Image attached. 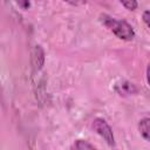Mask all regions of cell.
Returning a JSON list of instances; mask_svg holds the SVG:
<instances>
[{"label": "cell", "instance_id": "obj_1", "mask_svg": "<svg viewBox=\"0 0 150 150\" xmlns=\"http://www.w3.org/2000/svg\"><path fill=\"white\" fill-rule=\"evenodd\" d=\"M100 21L108 30H110L120 40L131 41L136 35L132 26L128 23L125 20H118L108 14H101Z\"/></svg>", "mask_w": 150, "mask_h": 150}, {"label": "cell", "instance_id": "obj_2", "mask_svg": "<svg viewBox=\"0 0 150 150\" xmlns=\"http://www.w3.org/2000/svg\"><path fill=\"white\" fill-rule=\"evenodd\" d=\"M91 128L98 136H101L105 141V143L109 146L111 148L115 146V137H114L112 129L104 118H101V117L94 118L91 122Z\"/></svg>", "mask_w": 150, "mask_h": 150}, {"label": "cell", "instance_id": "obj_3", "mask_svg": "<svg viewBox=\"0 0 150 150\" xmlns=\"http://www.w3.org/2000/svg\"><path fill=\"white\" fill-rule=\"evenodd\" d=\"M115 91L121 96H129V95L136 94L137 88L135 87L134 83H131L127 80H122L115 84Z\"/></svg>", "mask_w": 150, "mask_h": 150}, {"label": "cell", "instance_id": "obj_4", "mask_svg": "<svg viewBox=\"0 0 150 150\" xmlns=\"http://www.w3.org/2000/svg\"><path fill=\"white\" fill-rule=\"evenodd\" d=\"M33 64L35 67V69H41V67L45 63V52L41 48V46H35L34 52H33Z\"/></svg>", "mask_w": 150, "mask_h": 150}, {"label": "cell", "instance_id": "obj_5", "mask_svg": "<svg viewBox=\"0 0 150 150\" xmlns=\"http://www.w3.org/2000/svg\"><path fill=\"white\" fill-rule=\"evenodd\" d=\"M138 131L145 141L150 142V117H143L139 120Z\"/></svg>", "mask_w": 150, "mask_h": 150}, {"label": "cell", "instance_id": "obj_6", "mask_svg": "<svg viewBox=\"0 0 150 150\" xmlns=\"http://www.w3.org/2000/svg\"><path fill=\"white\" fill-rule=\"evenodd\" d=\"M69 149L70 150H94V149H96V146L86 139H76L73 142V144L69 146Z\"/></svg>", "mask_w": 150, "mask_h": 150}, {"label": "cell", "instance_id": "obj_7", "mask_svg": "<svg viewBox=\"0 0 150 150\" xmlns=\"http://www.w3.org/2000/svg\"><path fill=\"white\" fill-rule=\"evenodd\" d=\"M120 2L123 5V7H125L128 11L132 12V11H136L137 7H138V2L137 0H120Z\"/></svg>", "mask_w": 150, "mask_h": 150}, {"label": "cell", "instance_id": "obj_8", "mask_svg": "<svg viewBox=\"0 0 150 150\" xmlns=\"http://www.w3.org/2000/svg\"><path fill=\"white\" fill-rule=\"evenodd\" d=\"M15 2L22 11H27L30 7V0H15Z\"/></svg>", "mask_w": 150, "mask_h": 150}, {"label": "cell", "instance_id": "obj_9", "mask_svg": "<svg viewBox=\"0 0 150 150\" xmlns=\"http://www.w3.org/2000/svg\"><path fill=\"white\" fill-rule=\"evenodd\" d=\"M142 20H143V22L150 28V9H146V11L143 12V14H142Z\"/></svg>", "mask_w": 150, "mask_h": 150}, {"label": "cell", "instance_id": "obj_10", "mask_svg": "<svg viewBox=\"0 0 150 150\" xmlns=\"http://www.w3.org/2000/svg\"><path fill=\"white\" fill-rule=\"evenodd\" d=\"M64 2H68L73 6H81V5H84L87 2V0H63Z\"/></svg>", "mask_w": 150, "mask_h": 150}, {"label": "cell", "instance_id": "obj_11", "mask_svg": "<svg viewBox=\"0 0 150 150\" xmlns=\"http://www.w3.org/2000/svg\"><path fill=\"white\" fill-rule=\"evenodd\" d=\"M146 75V82H148V84H149V87H150V63H148V66H146V73H145Z\"/></svg>", "mask_w": 150, "mask_h": 150}]
</instances>
